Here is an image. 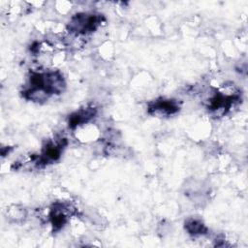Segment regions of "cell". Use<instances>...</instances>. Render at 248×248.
<instances>
[{
	"label": "cell",
	"mask_w": 248,
	"mask_h": 248,
	"mask_svg": "<svg viewBox=\"0 0 248 248\" xmlns=\"http://www.w3.org/2000/svg\"><path fill=\"white\" fill-rule=\"evenodd\" d=\"M185 229L189 232V233L193 235L203 234L206 232L205 226L197 219H190L185 223Z\"/></svg>",
	"instance_id": "7a4b0ae2"
},
{
	"label": "cell",
	"mask_w": 248,
	"mask_h": 248,
	"mask_svg": "<svg viewBox=\"0 0 248 248\" xmlns=\"http://www.w3.org/2000/svg\"><path fill=\"white\" fill-rule=\"evenodd\" d=\"M179 107L172 100H159L155 101L150 107L149 109L153 110L155 113L159 112L163 115H169L175 113L178 110Z\"/></svg>",
	"instance_id": "6da1fadb"
}]
</instances>
